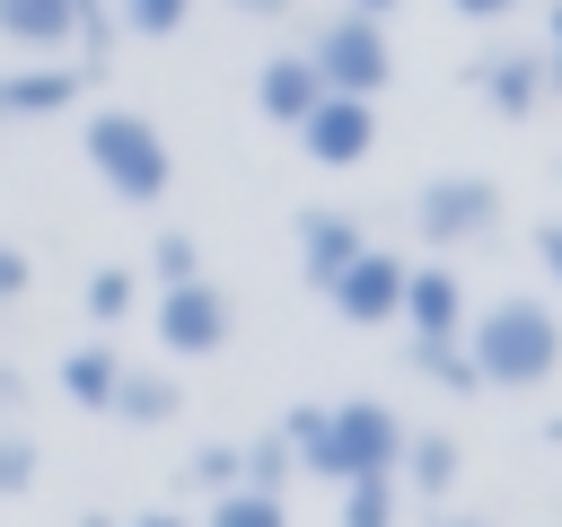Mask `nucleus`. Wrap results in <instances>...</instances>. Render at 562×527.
<instances>
[{"label": "nucleus", "mask_w": 562, "mask_h": 527, "mask_svg": "<svg viewBox=\"0 0 562 527\" xmlns=\"http://www.w3.org/2000/svg\"><path fill=\"white\" fill-rule=\"evenodd\" d=\"M307 61H316V79H325L334 97H378V88H386V70H395L386 26H378V18H360V9H334V18L316 26Z\"/></svg>", "instance_id": "4"}, {"label": "nucleus", "mask_w": 562, "mask_h": 527, "mask_svg": "<svg viewBox=\"0 0 562 527\" xmlns=\"http://www.w3.org/2000/svg\"><path fill=\"white\" fill-rule=\"evenodd\" d=\"M299 474H325V483H369V474H395L404 457V422L378 404V395H351V404H299L281 422Z\"/></svg>", "instance_id": "1"}, {"label": "nucleus", "mask_w": 562, "mask_h": 527, "mask_svg": "<svg viewBox=\"0 0 562 527\" xmlns=\"http://www.w3.org/2000/svg\"><path fill=\"white\" fill-rule=\"evenodd\" d=\"M193 18V0H123V26L132 35H176Z\"/></svg>", "instance_id": "25"}, {"label": "nucleus", "mask_w": 562, "mask_h": 527, "mask_svg": "<svg viewBox=\"0 0 562 527\" xmlns=\"http://www.w3.org/2000/svg\"><path fill=\"white\" fill-rule=\"evenodd\" d=\"M114 378H123V360H114L105 343H79V351L61 360V395H70V404H88V413H105V404H114Z\"/></svg>", "instance_id": "16"}, {"label": "nucleus", "mask_w": 562, "mask_h": 527, "mask_svg": "<svg viewBox=\"0 0 562 527\" xmlns=\"http://www.w3.org/2000/svg\"><path fill=\"white\" fill-rule=\"evenodd\" d=\"M439 527H492V518H439Z\"/></svg>", "instance_id": "34"}, {"label": "nucleus", "mask_w": 562, "mask_h": 527, "mask_svg": "<svg viewBox=\"0 0 562 527\" xmlns=\"http://www.w3.org/2000/svg\"><path fill=\"white\" fill-rule=\"evenodd\" d=\"M88 88V70H61V61H26L0 79V123H35V114H70Z\"/></svg>", "instance_id": "10"}, {"label": "nucleus", "mask_w": 562, "mask_h": 527, "mask_svg": "<svg viewBox=\"0 0 562 527\" xmlns=\"http://www.w3.org/2000/svg\"><path fill=\"white\" fill-rule=\"evenodd\" d=\"M79 149H88V167L105 176V193H114V202H158V193H167V176H176V158H167V141H158V123H149V114H132V105H97V114L79 123Z\"/></svg>", "instance_id": "3"}, {"label": "nucleus", "mask_w": 562, "mask_h": 527, "mask_svg": "<svg viewBox=\"0 0 562 527\" xmlns=\"http://www.w3.org/2000/svg\"><path fill=\"white\" fill-rule=\"evenodd\" d=\"M105 413H123V422H167V413H176V378H158V369H123Z\"/></svg>", "instance_id": "17"}, {"label": "nucleus", "mask_w": 562, "mask_h": 527, "mask_svg": "<svg viewBox=\"0 0 562 527\" xmlns=\"http://www.w3.org/2000/svg\"><path fill=\"white\" fill-rule=\"evenodd\" d=\"M316 97H325V79H316V61L307 53H272L263 70H255V105H263V123H307L316 114Z\"/></svg>", "instance_id": "11"}, {"label": "nucleus", "mask_w": 562, "mask_h": 527, "mask_svg": "<svg viewBox=\"0 0 562 527\" xmlns=\"http://www.w3.org/2000/svg\"><path fill=\"white\" fill-rule=\"evenodd\" d=\"M342 527H395V474L342 483Z\"/></svg>", "instance_id": "22"}, {"label": "nucleus", "mask_w": 562, "mask_h": 527, "mask_svg": "<svg viewBox=\"0 0 562 527\" xmlns=\"http://www.w3.org/2000/svg\"><path fill=\"white\" fill-rule=\"evenodd\" d=\"M299 474V457H290V439L281 430H263L255 448H237V483H255V492H281Z\"/></svg>", "instance_id": "20"}, {"label": "nucleus", "mask_w": 562, "mask_h": 527, "mask_svg": "<svg viewBox=\"0 0 562 527\" xmlns=\"http://www.w3.org/2000/svg\"><path fill=\"white\" fill-rule=\"evenodd\" d=\"M544 88H562V44H553V53H544Z\"/></svg>", "instance_id": "31"}, {"label": "nucleus", "mask_w": 562, "mask_h": 527, "mask_svg": "<svg viewBox=\"0 0 562 527\" xmlns=\"http://www.w3.org/2000/svg\"><path fill=\"white\" fill-rule=\"evenodd\" d=\"M395 316L413 325V343H457V334H465V290H457V272H448V264H404Z\"/></svg>", "instance_id": "9"}, {"label": "nucleus", "mask_w": 562, "mask_h": 527, "mask_svg": "<svg viewBox=\"0 0 562 527\" xmlns=\"http://www.w3.org/2000/svg\"><path fill=\"white\" fill-rule=\"evenodd\" d=\"M474 88H483L501 114H536V97H544V61H536V53H492V61L474 70Z\"/></svg>", "instance_id": "14"}, {"label": "nucleus", "mask_w": 562, "mask_h": 527, "mask_svg": "<svg viewBox=\"0 0 562 527\" xmlns=\"http://www.w3.org/2000/svg\"><path fill=\"white\" fill-rule=\"evenodd\" d=\"M325 299L342 307V325H386V316H395V299H404V255L360 246V255L325 281Z\"/></svg>", "instance_id": "8"}, {"label": "nucleus", "mask_w": 562, "mask_h": 527, "mask_svg": "<svg viewBox=\"0 0 562 527\" xmlns=\"http://www.w3.org/2000/svg\"><path fill=\"white\" fill-rule=\"evenodd\" d=\"M26 281H35V264H26V255H18V246H9V237H0V299H18V290H26Z\"/></svg>", "instance_id": "27"}, {"label": "nucleus", "mask_w": 562, "mask_h": 527, "mask_svg": "<svg viewBox=\"0 0 562 527\" xmlns=\"http://www.w3.org/2000/svg\"><path fill=\"white\" fill-rule=\"evenodd\" d=\"M132 527H184V518H176V509H149V518H132Z\"/></svg>", "instance_id": "32"}, {"label": "nucleus", "mask_w": 562, "mask_h": 527, "mask_svg": "<svg viewBox=\"0 0 562 527\" xmlns=\"http://www.w3.org/2000/svg\"><path fill=\"white\" fill-rule=\"evenodd\" d=\"M413 369H430L439 386H474V360H465V334H457V343H413Z\"/></svg>", "instance_id": "24"}, {"label": "nucleus", "mask_w": 562, "mask_h": 527, "mask_svg": "<svg viewBox=\"0 0 562 527\" xmlns=\"http://www.w3.org/2000/svg\"><path fill=\"white\" fill-rule=\"evenodd\" d=\"M536 255H544V272L562 281V220H544V228H536Z\"/></svg>", "instance_id": "28"}, {"label": "nucleus", "mask_w": 562, "mask_h": 527, "mask_svg": "<svg viewBox=\"0 0 562 527\" xmlns=\"http://www.w3.org/2000/svg\"><path fill=\"white\" fill-rule=\"evenodd\" d=\"M448 9H457V18H509L518 0H448Z\"/></svg>", "instance_id": "29"}, {"label": "nucleus", "mask_w": 562, "mask_h": 527, "mask_svg": "<svg viewBox=\"0 0 562 527\" xmlns=\"http://www.w3.org/2000/svg\"><path fill=\"white\" fill-rule=\"evenodd\" d=\"M158 343H167L176 360H211V351L228 343V290H220V281H176V290H158Z\"/></svg>", "instance_id": "6"}, {"label": "nucleus", "mask_w": 562, "mask_h": 527, "mask_svg": "<svg viewBox=\"0 0 562 527\" xmlns=\"http://www.w3.org/2000/svg\"><path fill=\"white\" fill-rule=\"evenodd\" d=\"M474 386H544L562 369V316L544 299H492L465 334Z\"/></svg>", "instance_id": "2"}, {"label": "nucleus", "mask_w": 562, "mask_h": 527, "mask_svg": "<svg viewBox=\"0 0 562 527\" xmlns=\"http://www.w3.org/2000/svg\"><path fill=\"white\" fill-rule=\"evenodd\" d=\"M132 299H140V272H132V264L88 272V316H97V325H123V316H132Z\"/></svg>", "instance_id": "21"}, {"label": "nucleus", "mask_w": 562, "mask_h": 527, "mask_svg": "<svg viewBox=\"0 0 562 527\" xmlns=\"http://www.w3.org/2000/svg\"><path fill=\"white\" fill-rule=\"evenodd\" d=\"M184 483H193V492H228V483H237V448H193Z\"/></svg>", "instance_id": "26"}, {"label": "nucleus", "mask_w": 562, "mask_h": 527, "mask_svg": "<svg viewBox=\"0 0 562 527\" xmlns=\"http://www.w3.org/2000/svg\"><path fill=\"white\" fill-rule=\"evenodd\" d=\"M149 272H158V290H176V281H202V246H193L184 228H167V237L149 246Z\"/></svg>", "instance_id": "23"}, {"label": "nucleus", "mask_w": 562, "mask_h": 527, "mask_svg": "<svg viewBox=\"0 0 562 527\" xmlns=\"http://www.w3.org/2000/svg\"><path fill=\"white\" fill-rule=\"evenodd\" d=\"M18 404H26V378H18V369H0V501L35 483V439H26Z\"/></svg>", "instance_id": "13"}, {"label": "nucleus", "mask_w": 562, "mask_h": 527, "mask_svg": "<svg viewBox=\"0 0 562 527\" xmlns=\"http://www.w3.org/2000/svg\"><path fill=\"white\" fill-rule=\"evenodd\" d=\"M413 228L430 246H465V237H492L501 228V184L492 176H439L413 193Z\"/></svg>", "instance_id": "5"}, {"label": "nucleus", "mask_w": 562, "mask_h": 527, "mask_svg": "<svg viewBox=\"0 0 562 527\" xmlns=\"http://www.w3.org/2000/svg\"><path fill=\"white\" fill-rule=\"evenodd\" d=\"M211 527H290V501L255 492V483H228V492H211Z\"/></svg>", "instance_id": "18"}, {"label": "nucleus", "mask_w": 562, "mask_h": 527, "mask_svg": "<svg viewBox=\"0 0 562 527\" xmlns=\"http://www.w3.org/2000/svg\"><path fill=\"white\" fill-rule=\"evenodd\" d=\"M360 246H369V237H360V220H351V211H307V220H299V264H307V281H316V290H325Z\"/></svg>", "instance_id": "12"}, {"label": "nucleus", "mask_w": 562, "mask_h": 527, "mask_svg": "<svg viewBox=\"0 0 562 527\" xmlns=\"http://www.w3.org/2000/svg\"><path fill=\"white\" fill-rule=\"evenodd\" d=\"M342 9H360V18H386V9H395V0H342Z\"/></svg>", "instance_id": "33"}, {"label": "nucleus", "mask_w": 562, "mask_h": 527, "mask_svg": "<svg viewBox=\"0 0 562 527\" xmlns=\"http://www.w3.org/2000/svg\"><path fill=\"white\" fill-rule=\"evenodd\" d=\"M395 466H404L422 492H448V483H457V439H448V430H422V439L404 430V457H395Z\"/></svg>", "instance_id": "19"}, {"label": "nucleus", "mask_w": 562, "mask_h": 527, "mask_svg": "<svg viewBox=\"0 0 562 527\" xmlns=\"http://www.w3.org/2000/svg\"><path fill=\"white\" fill-rule=\"evenodd\" d=\"M299 149L316 158V167H360L369 149H378V114H369V97H316V114L299 123Z\"/></svg>", "instance_id": "7"}, {"label": "nucleus", "mask_w": 562, "mask_h": 527, "mask_svg": "<svg viewBox=\"0 0 562 527\" xmlns=\"http://www.w3.org/2000/svg\"><path fill=\"white\" fill-rule=\"evenodd\" d=\"M553 44H562V0H553Z\"/></svg>", "instance_id": "35"}, {"label": "nucleus", "mask_w": 562, "mask_h": 527, "mask_svg": "<svg viewBox=\"0 0 562 527\" xmlns=\"http://www.w3.org/2000/svg\"><path fill=\"white\" fill-rule=\"evenodd\" d=\"M0 35H18V44H70L79 35V0H0Z\"/></svg>", "instance_id": "15"}, {"label": "nucleus", "mask_w": 562, "mask_h": 527, "mask_svg": "<svg viewBox=\"0 0 562 527\" xmlns=\"http://www.w3.org/2000/svg\"><path fill=\"white\" fill-rule=\"evenodd\" d=\"M228 9H246V18H281L290 0H228Z\"/></svg>", "instance_id": "30"}]
</instances>
